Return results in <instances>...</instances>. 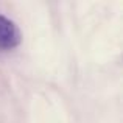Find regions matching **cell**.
<instances>
[{
	"instance_id": "obj_1",
	"label": "cell",
	"mask_w": 123,
	"mask_h": 123,
	"mask_svg": "<svg viewBox=\"0 0 123 123\" xmlns=\"http://www.w3.org/2000/svg\"><path fill=\"white\" fill-rule=\"evenodd\" d=\"M20 44V31L12 20L0 14V50H12Z\"/></svg>"
}]
</instances>
